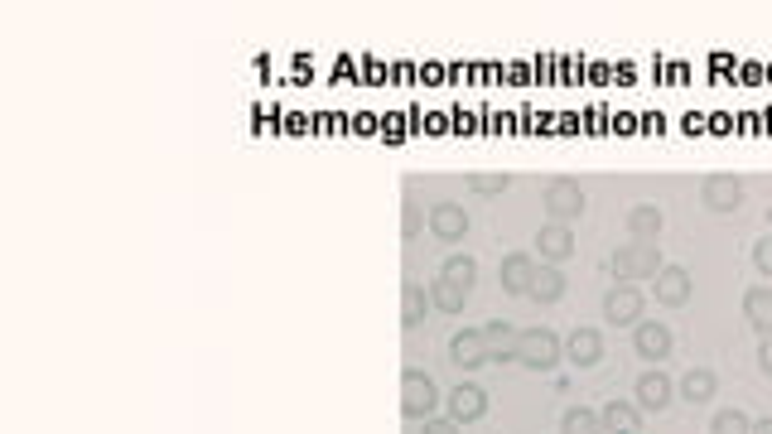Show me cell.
I'll use <instances>...</instances> for the list:
<instances>
[{
	"mask_svg": "<svg viewBox=\"0 0 772 434\" xmlns=\"http://www.w3.org/2000/svg\"><path fill=\"white\" fill-rule=\"evenodd\" d=\"M744 319L758 328L763 338H772V290H763V285H753V290H748V295H744Z\"/></svg>",
	"mask_w": 772,
	"mask_h": 434,
	"instance_id": "ffe728a7",
	"label": "cell"
},
{
	"mask_svg": "<svg viewBox=\"0 0 772 434\" xmlns=\"http://www.w3.org/2000/svg\"><path fill=\"white\" fill-rule=\"evenodd\" d=\"M671 401H676V381L666 377L662 367L637 377V410H666Z\"/></svg>",
	"mask_w": 772,
	"mask_h": 434,
	"instance_id": "8fae6325",
	"label": "cell"
},
{
	"mask_svg": "<svg viewBox=\"0 0 772 434\" xmlns=\"http://www.w3.org/2000/svg\"><path fill=\"white\" fill-rule=\"evenodd\" d=\"M483 348H488V362H517V328L502 319L483 324Z\"/></svg>",
	"mask_w": 772,
	"mask_h": 434,
	"instance_id": "2e32d148",
	"label": "cell"
},
{
	"mask_svg": "<svg viewBox=\"0 0 772 434\" xmlns=\"http://www.w3.org/2000/svg\"><path fill=\"white\" fill-rule=\"evenodd\" d=\"M459 430H464V425H459V420H449V415H444V420H435V415L425 420V434H459Z\"/></svg>",
	"mask_w": 772,
	"mask_h": 434,
	"instance_id": "f546056e",
	"label": "cell"
},
{
	"mask_svg": "<svg viewBox=\"0 0 772 434\" xmlns=\"http://www.w3.org/2000/svg\"><path fill=\"white\" fill-rule=\"evenodd\" d=\"M560 434H604V420L594 415V410H565V420H560Z\"/></svg>",
	"mask_w": 772,
	"mask_h": 434,
	"instance_id": "d4e9b609",
	"label": "cell"
},
{
	"mask_svg": "<svg viewBox=\"0 0 772 434\" xmlns=\"http://www.w3.org/2000/svg\"><path fill=\"white\" fill-rule=\"evenodd\" d=\"M425 309H430L425 290H420V285H406V290H401V324L420 328V324H425Z\"/></svg>",
	"mask_w": 772,
	"mask_h": 434,
	"instance_id": "603a6c76",
	"label": "cell"
},
{
	"mask_svg": "<svg viewBox=\"0 0 772 434\" xmlns=\"http://www.w3.org/2000/svg\"><path fill=\"white\" fill-rule=\"evenodd\" d=\"M401 237H420V203H406V213H401Z\"/></svg>",
	"mask_w": 772,
	"mask_h": 434,
	"instance_id": "83f0119b",
	"label": "cell"
},
{
	"mask_svg": "<svg viewBox=\"0 0 772 434\" xmlns=\"http://www.w3.org/2000/svg\"><path fill=\"white\" fill-rule=\"evenodd\" d=\"M560 357H565V343L555 338L551 328H526V333H517V362H522V367H531V372H551Z\"/></svg>",
	"mask_w": 772,
	"mask_h": 434,
	"instance_id": "7a4b0ae2",
	"label": "cell"
},
{
	"mask_svg": "<svg viewBox=\"0 0 772 434\" xmlns=\"http://www.w3.org/2000/svg\"><path fill=\"white\" fill-rule=\"evenodd\" d=\"M753 266L763 275H772V237H763V242L753 246Z\"/></svg>",
	"mask_w": 772,
	"mask_h": 434,
	"instance_id": "f1b7e54d",
	"label": "cell"
},
{
	"mask_svg": "<svg viewBox=\"0 0 772 434\" xmlns=\"http://www.w3.org/2000/svg\"><path fill=\"white\" fill-rule=\"evenodd\" d=\"M565 357H570L575 367H599V362H604V333H599V328H575V333L565 338Z\"/></svg>",
	"mask_w": 772,
	"mask_h": 434,
	"instance_id": "7c38bea8",
	"label": "cell"
},
{
	"mask_svg": "<svg viewBox=\"0 0 772 434\" xmlns=\"http://www.w3.org/2000/svg\"><path fill=\"white\" fill-rule=\"evenodd\" d=\"M628 232H633V242H657L662 237V208L657 203L628 208Z\"/></svg>",
	"mask_w": 772,
	"mask_h": 434,
	"instance_id": "ac0fdd59",
	"label": "cell"
},
{
	"mask_svg": "<svg viewBox=\"0 0 772 434\" xmlns=\"http://www.w3.org/2000/svg\"><path fill=\"white\" fill-rule=\"evenodd\" d=\"M464 290H459V285H449V280H435V285H430V304H435V309H440V314H464Z\"/></svg>",
	"mask_w": 772,
	"mask_h": 434,
	"instance_id": "cb8c5ba5",
	"label": "cell"
},
{
	"mask_svg": "<svg viewBox=\"0 0 772 434\" xmlns=\"http://www.w3.org/2000/svg\"><path fill=\"white\" fill-rule=\"evenodd\" d=\"M604 319L613 328H623V324H642V290L637 285H613L604 295Z\"/></svg>",
	"mask_w": 772,
	"mask_h": 434,
	"instance_id": "8992f818",
	"label": "cell"
},
{
	"mask_svg": "<svg viewBox=\"0 0 772 434\" xmlns=\"http://www.w3.org/2000/svg\"><path fill=\"white\" fill-rule=\"evenodd\" d=\"M633 348H637V357H647V362H662V357H671V328H666L662 319H642V324L633 328Z\"/></svg>",
	"mask_w": 772,
	"mask_h": 434,
	"instance_id": "30bf717a",
	"label": "cell"
},
{
	"mask_svg": "<svg viewBox=\"0 0 772 434\" xmlns=\"http://www.w3.org/2000/svg\"><path fill=\"white\" fill-rule=\"evenodd\" d=\"M758 367H763V377H772V338L758 343Z\"/></svg>",
	"mask_w": 772,
	"mask_h": 434,
	"instance_id": "4dcf8cb0",
	"label": "cell"
},
{
	"mask_svg": "<svg viewBox=\"0 0 772 434\" xmlns=\"http://www.w3.org/2000/svg\"><path fill=\"white\" fill-rule=\"evenodd\" d=\"M531 275H536V261H531L526 251L502 256V271H497V280H502V290H507V295H531Z\"/></svg>",
	"mask_w": 772,
	"mask_h": 434,
	"instance_id": "5bb4252c",
	"label": "cell"
},
{
	"mask_svg": "<svg viewBox=\"0 0 772 434\" xmlns=\"http://www.w3.org/2000/svg\"><path fill=\"white\" fill-rule=\"evenodd\" d=\"M710 434H753V420H748L744 410H719Z\"/></svg>",
	"mask_w": 772,
	"mask_h": 434,
	"instance_id": "484cf974",
	"label": "cell"
},
{
	"mask_svg": "<svg viewBox=\"0 0 772 434\" xmlns=\"http://www.w3.org/2000/svg\"><path fill=\"white\" fill-rule=\"evenodd\" d=\"M435 406H440V386L425 377V372H406L401 377V410L411 415V420H430L435 415Z\"/></svg>",
	"mask_w": 772,
	"mask_h": 434,
	"instance_id": "3957f363",
	"label": "cell"
},
{
	"mask_svg": "<svg viewBox=\"0 0 772 434\" xmlns=\"http://www.w3.org/2000/svg\"><path fill=\"white\" fill-rule=\"evenodd\" d=\"M536 251H541L546 266H560V261L575 256V232H570L565 222H546V227L536 232Z\"/></svg>",
	"mask_w": 772,
	"mask_h": 434,
	"instance_id": "ba28073f",
	"label": "cell"
},
{
	"mask_svg": "<svg viewBox=\"0 0 772 434\" xmlns=\"http://www.w3.org/2000/svg\"><path fill=\"white\" fill-rule=\"evenodd\" d=\"M753 434H772V420H758V425H753Z\"/></svg>",
	"mask_w": 772,
	"mask_h": 434,
	"instance_id": "1f68e13d",
	"label": "cell"
},
{
	"mask_svg": "<svg viewBox=\"0 0 772 434\" xmlns=\"http://www.w3.org/2000/svg\"><path fill=\"white\" fill-rule=\"evenodd\" d=\"M676 391H681V401H686V406H710V401H715V391H719V381H715V372H705V367H690Z\"/></svg>",
	"mask_w": 772,
	"mask_h": 434,
	"instance_id": "e0dca14e",
	"label": "cell"
},
{
	"mask_svg": "<svg viewBox=\"0 0 772 434\" xmlns=\"http://www.w3.org/2000/svg\"><path fill=\"white\" fill-rule=\"evenodd\" d=\"M507 174H469V189L473 193H507Z\"/></svg>",
	"mask_w": 772,
	"mask_h": 434,
	"instance_id": "4316f807",
	"label": "cell"
},
{
	"mask_svg": "<svg viewBox=\"0 0 772 434\" xmlns=\"http://www.w3.org/2000/svg\"><path fill=\"white\" fill-rule=\"evenodd\" d=\"M652 290H657V304H666V309H681L690 299V290H695V280H690L686 266H662L657 271V280H652Z\"/></svg>",
	"mask_w": 772,
	"mask_h": 434,
	"instance_id": "9c48e42d",
	"label": "cell"
},
{
	"mask_svg": "<svg viewBox=\"0 0 772 434\" xmlns=\"http://www.w3.org/2000/svg\"><path fill=\"white\" fill-rule=\"evenodd\" d=\"M560 295H565V271L560 266H536V275H531V299L536 304H555Z\"/></svg>",
	"mask_w": 772,
	"mask_h": 434,
	"instance_id": "44dd1931",
	"label": "cell"
},
{
	"mask_svg": "<svg viewBox=\"0 0 772 434\" xmlns=\"http://www.w3.org/2000/svg\"><path fill=\"white\" fill-rule=\"evenodd\" d=\"M599 420H604V434H642V415L628 401H608L599 410Z\"/></svg>",
	"mask_w": 772,
	"mask_h": 434,
	"instance_id": "d6986e66",
	"label": "cell"
},
{
	"mask_svg": "<svg viewBox=\"0 0 772 434\" xmlns=\"http://www.w3.org/2000/svg\"><path fill=\"white\" fill-rule=\"evenodd\" d=\"M541 203H546V217H551V222H565V227H570V222L584 213V189H579L575 179H551Z\"/></svg>",
	"mask_w": 772,
	"mask_h": 434,
	"instance_id": "277c9868",
	"label": "cell"
},
{
	"mask_svg": "<svg viewBox=\"0 0 772 434\" xmlns=\"http://www.w3.org/2000/svg\"><path fill=\"white\" fill-rule=\"evenodd\" d=\"M449 362H454V367H464V372L483 367V362H488L483 328H464V333H454V338H449Z\"/></svg>",
	"mask_w": 772,
	"mask_h": 434,
	"instance_id": "4fadbf2b",
	"label": "cell"
},
{
	"mask_svg": "<svg viewBox=\"0 0 772 434\" xmlns=\"http://www.w3.org/2000/svg\"><path fill=\"white\" fill-rule=\"evenodd\" d=\"M662 251L657 242H628L618 256H613V275H618V285H637V280H657L662 271Z\"/></svg>",
	"mask_w": 772,
	"mask_h": 434,
	"instance_id": "6da1fadb",
	"label": "cell"
},
{
	"mask_svg": "<svg viewBox=\"0 0 772 434\" xmlns=\"http://www.w3.org/2000/svg\"><path fill=\"white\" fill-rule=\"evenodd\" d=\"M430 232L440 237V242H464V232H469V217L459 203H435L430 208Z\"/></svg>",
	"mask_w": 772,
	"mask_h": 434,
	"instance_id": "9a60e30c",
	"label": "cell"
},
{
	"mask_svg": "<svg viewBox=\"0 0 772 434\" xmlns=\"http://www.w3.org/2000/svg\"><path fill=\"white\" fill-rule=\"evenodd\" d=\"M440 280H449V285H459L464 295H473V285H478V261H473V256H449L440 266Z\"/></svg>",
	"mask_w": 772,
	"mask_h": 434,
	"instance_id": "7402d4cb",
	"label": "cell"
},
{
	"mask_svg": "<svg viewBox=\"0 0 772 434\" xmlns=\"http://www.w3.org/2000/svg\"><path fill=\"white\" fill-rule=\"evenodd\" d=\"M700 203H705L710 213H739V203H744V184H739L734 174H710V179L700 184Z\"/></svg>",
	"mask_w": 772,
	"mask_h": 434,
	"instance_id": "5b68a950",
	"label": "cell"
},
{
	"mask_svg": "<svg viewBox=\"0 0 772 434\" xmlns=\"http://www.w3.org/2000/svg\"><path fill=\"white\" fill-rule=\"evenodd\" d=\"M444 401H449V420H459V425H473V420L488 415V391H483V386H469V381L454 386Z\"/></svg>",
	"mask_w": 772,
	"mask_h": 434,
	"instance_id": "52a82bcc",
	"label": "cell"
}]
</instances>
